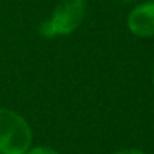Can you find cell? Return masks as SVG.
I'll list each match as a JSON object with an SVG mask.
<instances>
[{
    "label": "cell",
    "mask_w": 154,
    "mask_h": 154,
    "mask_svg": "<svg viewBox=\"0 0 154 154\" xmlns=\"http://www.w3.org/2000/svg\"><path fill=\"white\" fill-rule=\"evenodd\" d=\"M32 143V130L17 112L0 107V154H26Z\"/></svg>",
    "instance_id": "1"
},
{
    "label": "cell",
    "mask_w": 154,
    "mask_h": 154,
    "mask_svg": "<svg viewBox=\"0 0 154 154\" xmlns=\"http://www.w3.org/2000/svg\"><path fill=\"white\" fill-rule=\"evenodd\" d=\"M86 15L85 0H62L56 5L48 20L39 26V33L44 38L65 36L80 27Z\"/></svg>",
    "instance_id": "2"
},
{
    "label": "cell",
    "mask_w": 154,
    "mask_h": 154,
    "mask_svg": "<svg viewBox=\"0 0 154 154\" xmlns=\"http://www.w3.org/2000/svg\"><path fill=\"white\" fill-rule=\"evenodd\" d=\"M127 29L139 38L154 36V2H145L133 8L127 17Z\"/></svg>",
    "instance_id": "3"
},
{
    "label": "cell",
    "mask_w": 154,
    "mask_h": 154,
    "mask_svg": "<svg viewBox=\"0 0 154 154\" xmlns=\"http://www.w3.org/2000/svg\"><path fill=\"white\" fill-rule=\"evenodd\" d=\"M26 154H59V152L48 146H33V148H29Z\"/></svg>",
    "instance_id": "4"
},
{
    "label": "cell",
    "mask_w": 154,
    "mask_h": 154,
    "mask_svg": "<svg viewBox=\"0 0 154 154\" xmlns=\"http://www.w3.org/2000/svg\"><path fill=\"white\" fill-rule=\"evenodd\" d=\"M113 154H145L143 151L140 149H134V148H127V149H121V151H116Z\"/></svg>",
    "instance_id": "5"
},
{
    "label": "cell",
    "mask_w": 154,
    "mask_h": 154,
    "mask_svg": "<svg viewBox=\"0 0 154 154\" xmlns=\"http://www.w3.org/2000/svg\"><path fill=\"white\" fill-rule=\"evenodd\" d=\"M122 3H131V2H134V0H121Z\"/></svg>",
    "instance_id": "6"
},
{
    "label": "cell",
    "mask_w": 154,
    "mask_h": 154,
    "mask_svg": "<svg viewBox=\"0 0 154 154\" xmlns=\"http://www.w3.org/2000/svg\"><path fill=\"white\" fill-rule=\"evenodd\" d=\"M152 86H154V71H152Z\"/></svg>",
    "instance_id": "7"
}]
</instances>
